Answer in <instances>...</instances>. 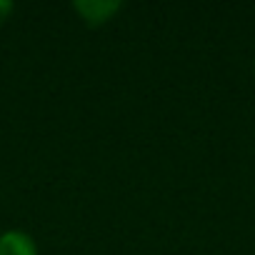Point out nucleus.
<instances>
[{
  "label": "nucleus",
  "instance_id": "1",
  "mask_svg": "<svg viewBox=\"0 0 255 255\" xmlns=\"http://www.w3.org/2000/svg\"><path fill=\"white\" fill-rule=\"evenodd\" d=\"M120 8H123L120 0H75L73 3V10L83 18V23L88 28L105 25Z\"/></svg>",
  "mask_w": 255,
  "mask_h": 255
},
{
  "label": "nucleus",
  "instance_id": "2",
  "mask_svg": "<svg viewBox=\"0 0 255 255\" xmlns=\"http://www.w3.org/2000/svg\"><path fill=\"white\" fill-rule=\"evenodd\" d=\"M0 255H38V243L25 230H5L0 233Z\"/></svg>",
  "mask_w": 255,
  "mask_h": 255
},
{
  "label": "nucleus",
  "instance_id": "3",
  "mask_svg": "<svg viewBox=\"0 0 255 255\" xmlns=\"http://www.w3.org/2000/svg\"><path fill=\"white\" fill-rule=\"evenodd\" d=\"M13 13H15V5L10 3V0H0V25H5Z\"/></svg>",
  "mask_w": 255,
  "mask_h": 255
}]
</instances>
